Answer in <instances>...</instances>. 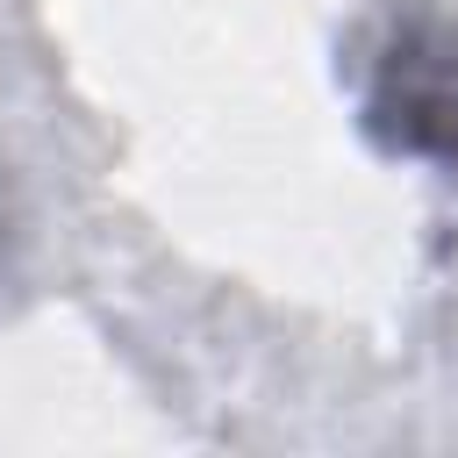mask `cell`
I'll return each instance as SVG.
<instances>
[{"label":"cell","instance_id":"cell-1","mask_svg":"<svg viewBox=\"0 0 458 458\" xmlns=\"http://www.w3.org/2000/svg\"><path fill=\"white\" fill-rule=\"evenodd\" d=\"M358 107L379 150L458 165V29L437 14H394L372 43Z\"/></svg>","mask_w":458,"mask_h":458}]
</instances>
